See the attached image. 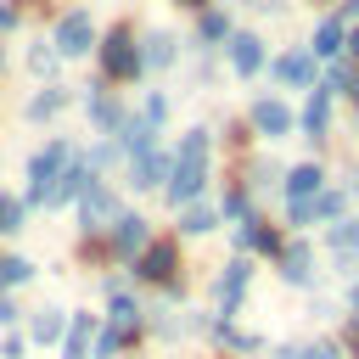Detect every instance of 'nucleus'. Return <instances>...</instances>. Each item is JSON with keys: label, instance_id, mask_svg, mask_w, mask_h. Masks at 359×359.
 <instances>
[{"label": "nucleus", "instance_id": "f257e3e1", "mask_svg": "<svg viewBox=\"0 0 359 359\" xmlns=\"http://www.w3.org/2000/svg\"><path fill=\"white\" fill-rule=\"evenodd\" d=\"M208 180V129H191L174 151V168H168V196L174 202H191Z\"/></svg>", "mask_w": 359, "mask_h": 359}, {"label": "nucleus", "instance_id": "4be33fe9", "mask_svg": "<svg viewBox=\"0 0 359 359\" xmlns=\"http://www.w3.org/2000/svg\"><path fill=\"white\" fill-rule=\"evenodd\" d=\"M303 359H337V353H331V348H309Z\"/></svg>", "mask_w": 359, "mask_h": 359}, {"label": "nucleus", "instance_id": "a211bd4d", "mask_svg": "<svg viewBox=\"0 0 359 359\" xmlns=\"http://www.w3.org/2000/svg\"><path fill=\"white\" fill-rule=\"evenodd\" d=\"M90 219H112V196H101V191L84 196V224H90Z\"/></svg>", "mask_w": 359, "mask_h": 359}, {"label": "nucleus", "instance_id": "f8f14e48", "mask_svg": "<svg viewBox=\"0 0 359 359\" xmlns=\"http://www.w3.org/2000/svg\"><path fill=\"white\" fill-rule=\"evenodd\" d=\"M90 331H95V320H90V314H79V320H73V331H67V359H84Z\"/></svg>", "mask_w": 359, "mask_h": 359}, {"label": "nucleus", "instance_id": "ddd939ff", "mask_svg": "<svg viewBox=\"0 0 359 359\" xmlns=\"http://www.w3.org/2000/svg\"><path fill=\"white\" fill-rule=\"evenodd\" d=\"M241 286H247V264H230V275H224V286H219V297H224V309H236V297H241Z\"/></svg>", "mask_w": 359, "mask_h": 359}, {"label": "nucleus", "instance_id": "f03ea898", "mask_svg": "<svg viewBox=\"0 0 359 359\" xmlns=\"http://www.w3.org/2000/svg\"><path fill=\"white\" fill-rule=\"evenodd\" d=\"M67 163H73L67 140H50V146L28 163V180H34V191H28V196H34V202H50V191L62 185V168H67Z\"/></svg>", "mask_w": 359, "mask_h": 359}, {"label": "nucleus", "instance_id": "2eb2a0df", "mask_svg": "<svg viewBox=\"0 0 359 359\" xmlns=\"http://www.w3.org/2000/svg\"><path fill=\"white\" fill-rule=\"evenodd\" d=\"M157 174H163V157H157V151H140V163H135V185H157Z\"/></svg>", "mask_w": 359, "mask_h": 359}, {"label": "nucleus", "instance_id": "7ed1b4c3", "mask_svg": "<svg viewBox=\"0 0 359 359\" xmlns=\"http://www.w3.org/2000/svg\"><path fill=\"white\" fill-rule=\"evenodd\" d=\"M90 39H95L90 11H67V17L56 22V45H62V56H84V50H90Z\"/></svg>", "mask_w": 359, "mask_h": 359}, {"label": "nucleus", "instance_id": "5701e85b", "mask_svg": "<svg viewBox=\"0 0 359 359\" xmlns=\"http://www.w3.org/2000/svg\"><path fill=\"white\" fill-rule=\"evenodd\" d=\"M185 6H196V0H185Z\"/></svg>", "mask_w": 359, "mask_h": 359}, {"label": "nucleus", "instance_id": "6ab92c4d", "mask_svg": "<svg viewBox=\"0 0 359 359\" xmlns=\"http://www.w3.org/2000/svg\"><path fill=\"white\" fill-rule=\"evenodd\" d=\"M303 275H309V252L292 247V252H286V280H303Z\"/></svg>", "mask_w": 359, "mask_h": 359}, {"label": "nucleus", "instance_id": "39448f33", "mask_svg": "<svg viewBox=\"0 0 359 359\" xmlns=\"http://www.w3.org/2000/svg\"><path fill=\"white\" fill-rule=\"evenodd\" d=\"M252 123H258L264 135H286V129H292V112H286L280 101H258V107H252Z\"/></svg>", "mask_w": 359, "mask_h": 359}, {"label": "nucleus", "instance_id": "f3484780", "mask_svg": "<svg viewBox=\"0 0 359 359\" xmlns=\"http://www.w3.org/2000/svg\"><path fill=\"white\" fill-rule=\"evenodd\" d=\"M34 269H28V258H0V280L6 286H17V280H28Z\"/></svg>", "mask_w": 359, "mask_h": 359}, {"label": "nucleus", "instance_id": "20e7f679", "mask_svg": "<svg viewBox=\"0 0 359 359\" xmlns=\"http://www.w3.org/2000/svg\"><path fill=\"white\" fill-rule=\"evenodd\" d=\"M101 62H107V73H112V79H135L140 50H135V39H129V34H112V39L101 45Z\"/></svg>", "mask_w": 359, "mask_h": 359}, {"label": "nucleus", "instance_id": "6e6552de", "mask_svg": "<svg viewBox=\"0 0 359 359\" xmlns=\"http://www.w3.org/2000/svg\"><path fill=\"white\" fill-rule=\"evenodd\" d=\"M286 191H292V202H314V191H320V168H314V163H303V168H292V180H286Z\"/></svg>", "mask_w": 359, "mask_h": 359}, {"label": "nucleus", "instance_id": "aec40b11", "mask_svg": "<svg viewBox=\"0 0 359 359\" xmlns=\"http://www.w3.org/2000/svg\"><path fill=\"white\" fill-rule=\"evenodd\" d=\"M17 219H22V208L11 196H0V230H17Z\"/></svg>", "mask_w": 359, "mask_h": 359}, {"label": "nucleus", "instance_id": "9b49d317", "mask_svg": "<svg viewBox=\"0 0 359 359\" xmlns=\"http://www.w3.org/2000/svg\"><path fill=\"white\" fill-rule=\"evenodd\" d=\"M325 123H331V107H325V90H314V101L303 107V129L309 135H325Z\"/></svg>", "mask_w": 359, "mask_h": 359}, {"label": "nucleus", "instance_id": "1a4fd4ad", "mask_svg": "<svg viewBox=\"0 0 359 359\" xmlns=\"http://www.w3.org/2000/svg\"><path fill=\"white\" fill-rule=\"evenodd\" d=\"M286 84H309V73H314V56L309 50H292V56H280V67H275Z\"/></svg>", "mask_w": 359, "mask_h": 359}, {"label": "nucleus", "instance_id": "4468645a", "mask_svg": "<svg viewBox=\"0 0 359 359\" xmlns=\"http://www.w3.org/2000/svg\"><path fill=\"white\" fill-rule=\"evenodd\" d=\"M56 337H62V314H56V309L34 314V342H56Z\"/></svg>", "mask_w": 359, "mask_h": 359}, {"label": "nucleus", "instance_id": "dca6fc26", "mask_svg": "<svg viewBox=\"0 0 359 359\" xmlns=\"http://www.w3.org/2000/svg\"><path fill=\"white\" fill-rule=\"evenodd\" d=\"M140 241H146V219H129L123 213L118 219V247H140Z\"/></svg>", "mask_w": 359, "mask_h": 359}, {"label": "nucleus", "instance_id": "9d476101", "mask_svg": "<svg viewBox=\"0 0 359 359\" xmlns=\"http://www.w3.org/2000/svg\"><path fill=\"white\" fill-rule=\"evenodd\" d=\"M314 56H337L342 50V17H331V22H320V34H314V45H309Z\"/></svg>", "mask_w": 359, "mask_h": 359}, {"label": "nucleus", "instance_id": "0eeeda50", "mask_svg": "<svg viewBox=\"0 0 359 359\" xmlns=\"http://www.w3.org/2000/svg\"><path fill=\"white\" fill-rule=\"evenodd\" d=\"M230 62H236V73H258V62H264L258 39H252V34H236V39H230Z\"/></svg>", "mask_w": 359, "mask_h": 359}, {"label": "nucleus", "instance_id": "412c9836", "mask_svg": "<svg viewBox=\"0 0 359 359\" xmlns=\"http://www.w3.org/2000/svg\"><path fill=\"white\" fill-rule=\"evenodd\" d=\"M185 230H213V213H208V208H191V213H185Z\"/></svg>", "mask_w": 359, "mask_h": 359}, {"label": "nucleus", "instance_id": "423d86ee", "mask_svg": "<svg viewBox=\"0 0 359 359\" xmlns=\"http://www.w3.org/2000/svg\"><path fill=\"white\" fill-rule=\"evenodd\" d=\"M140 275H146V280H168V275H174V247H168V241L146 247V258H140Z\"/></svg>", "mask_w": 359, "mask_h": 359}]
</instances>
